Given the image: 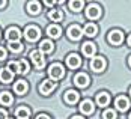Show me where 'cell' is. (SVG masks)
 <instances>
[{
	"label": "cell",
	"instance_id": "6da1fadb",
	"mask_svg": "<svg viewBox=\"0 0 131 119\" xmlns=\"http://www.w3.org/2000/svg\"><path fill=\"white\" fill-rule=\"evenodd\" d=\"M48 75H50V80H60L63 75H65V69L60 63H53L48 68Z\"/></svg>",
	"mask_w": 131,
	"mask_h": 119
},
{
	"label": "cell",
	"instance_id": "7a4b0ae2",
	"mask_svg": "<svg viewBox=\"0 0 131 119\" xmlns=\"http://www.w3.org/2000/svg\"><path fill=\"white\" fill-rule=\"evenodd\" d=\"M30 59H32L33 65L36 66L38 69H42V68L45 66V59H44V54L41 53L39 50H33V51L30 53Z\"/></svg>",
	"mask_w": 131,
	"mask_h": 119
},
{
	"label": "cell",
	"instance_id": "3957f363",
	"mask_svg": "<svg viewBox=\"0 0 131 119\" xmlns=\"http://www.w3.org/2000/svg\"><path fill=\"white\" fill-rule=\"evenodd\" d=\"M24 35L29 41H36L41 36V30L38 26H27L26 30H24Z\"/></svg>",
	"mask_w": 131,
	"mask_h": 119
},
{
	"label": "cell",
	"instance_id": "277c9868",
	"mask_svg": "<svg viewBox=\"0 0 131 119\" xmlns=\"http://www.w3.org/2000/svg\"><path fill=\"white\" fill-rule=\"evenodd\" d=\"M21 38V32L18 27H9L6 30V39L8 42H18Z\"/></svg>",
	"mask_w": 131,
	"mask_h": 119
},
{
	"label": "cell",
	"instance_id": "5b68a950",
	"mask_svg": "<svg viewBox=\"0 0 131 119\" xmlns=\"http://www.w3.org/2000/svg\"><path fill=\"white\" fill-rule=\"evenodd\" d=\"M54 88H56V81H53V80H44L42 83H41L39 86V92L42 95H48V93H51L54 91Z\"/></svg>",
	"mask_w": 131,
	"mask_h": 119
},
{
	"label": "cell",
	"instance_id": "8992f818",
	"mask_svg": "<svg viewBox=\"0 0 131 119\" xmlns=\"http://www.w3.org/2000/svg\"><path fill=\"white\" fill-rule=\"evenodd\" d=\"M74 83H75L79 88H88L89 83H91V79H89L88 74H84V72H79V74L74 77Z\"/></svg>",
	"mask_w": 131,
	"mask_h": 119
},
{
	"label": "cell",
	"instance_id": "52a82bcc",
	"mask_svg": "<svg viewBox=\"0 0 131 119\" xmlns=\"http://www.w3.org/2000/svg\"><path fill=\"white\" fill-rule=\"evenodd\" d=\"M100 15H101V8H100L98 5H89V6H88V9H86V17H88L89 20H96V18H100Z\"/></svg>",
	"mask_w": 131,
	"mask_h": 119
},
{
	"label": "cell",
	"instance_id": "ba28073f",
	"mask_svg": "<svg viewBox=\"0 0 131 119\" xmlns=\"http://www.w3.org/2000/svg\"><path fill=\"white\" fill-rule=\"evenodd\" d=\"M124 41V33L121 30H112L108 33V42L113 44V45H119L121 42Z\"/></svg>",
	"mask_w": 131,
	"mask_h": 119
},
{
	"label": "cell",
	"instance_id": "9c48e42d",
	"mask_svg": "<svg viewBox=\"0 0 131 119\" xmlns=\"http://www.w3.org/2000/svg\"><path fill=\"white\" fill-rule=\"evenodd\" d=\"M93 110H95V106L91 100H83L80 103V112L83 115H91V113H93Z\"/></svg>",
	"mask_w": 131,
	"mask_h": 119
},
{
	"label": "cell",
	"instance_id": "30bf717a",
	"mask_svg": "<svg viewBox=\"0 0 131 119\" xmlns=\"http://www.w3.org/2000/svg\"><path fill=\"white\" fill-rule=\"evenodd\" d=\"M91 68L95 71V72H101L105 68V60L104 57H93L91 62Z\"/></svg>",
	"mask_w": 131,
	"mask_h": 119
},
{
	"label": "cell",
	"instance_id": "8fae6325",
	"mask_svg": "<svg viewBox=\"0 0 131 119\" xmlns=\"http://www.w3.org/2000/svg\"><path fill=\"white\" fill-rule=\"evenodd\" d=\"M80 63H81V59L79 57V54H75V53L68 54V57H66V65L69 66L71 69H74V68H79Z\"/></svg>",
	"mask_w": 131,
	"mask_h": 119
},
{
	"label": "cell",
	"instance_id": "7c38bea8",
	"mask_svg": "<svg viewBox=\"0 0 131 119\" xmlns=\"http://www.w3.org/2000/svg\"><path fill=\"white\" fill-rule=\"evenodd\" d=\"M81 35H83V30L80 29L79 26H69L68 27V38L72 41H77L81 38Z\"/></svg>",
	"mask_w": 131,
	"mask_h": 119
},
{
	"label": "cell",
	"instance_id": "4fadbf2b",
	"mask_svg": "<svg viewBox=\"0 0 131 119\" xmlns=\"http://www.w3.org/2000/svg\"><path fill=\"white\" fill-rule=\"evenodd\" d=\"M115 106L118 109L119 112H125V110H128V107H130V101H128V98H125V96H118L116 100H115Z\"/></svg>",
	"mask_w": 131,
	"mask_h": 119
},
{
	"label": "cell",
	"instance_id": "5bb4252c",
	"mask_svg": "<svg viewBox=\"0 0 131 119\" xmlns=\"http://www.w3.org/2000/svg\"><path fill=\"white\" fill-rule=\"evenodd\" d=\"M53 50H54V44H53L50 39L41 41V44H39V51H41L42 54H48V53H51Z\"/></svg>",
	"mask_w": 131,
	"mask_h": 119
},
{
	"label": "cell",
	"instance_id": "9a60e30c",
	"mask_svg": "<svg viewBox=\"0 0 131 119\" xmlns=\"http://www.w3.org/2000/svg\"><path fill=\"white\" fill-rule=\"evenodd\" d=\"M14 91H15V93H18V95H24V93L29 91L27 81H24V80H18V81L14 84Z\"/></svg>",
	"mask_w": 131,
	"mask_h": 119
},
{
	"label": "cell",
	"instance_id": "2e32d148",
	"mask_svg": "<svg viewBox=\"0 0 131 119\" xmlns=\"http://www.w3.org/2000/svg\"><path fill=\"white\" fill-rule=\"evenodd\" d=\"M47 35L50 38H59L62 35V29H60V26H57V24H51V26L47 27Z\"/></svg>",
	"mask_w": 131,
	"mask_h": 119
},
{
	"label": "cell",
	"instance_id": "e0dca14e",
	"mask_svg": "<svg viewBox=\"0 0 131 119\" xmlns=\"http://www.w3.org/2000/svg\"><path fill=\"white\" fill-rule=\"evenodd\" d=\"M95 50H96V47H95V44L93 42H84L83 44V47H81V51L84 56H88V57H91L95 54Z\"/></svg>",
	"mask_w": 131,
	"mask_h": 119
},
{
	"label": "cell",
	"instance_id": "ac0fdd59",
	"mask_svg": "<svg viewBox=\"0 0 131 119\" xmlns=\"http://www.w3.org/2000/svg\"><path fill=\"white\" fill-rule=\"evenodd\" d=\"M108 103H110V95L107 92H100L98 93V96H96V104L100 107H105L108 106Z\"/></svg>",
	"mask_w": 131,
	"mask_h": 119
},
{
	"label": "cell",
	"instance_id": "d6986e66",
	"mask_svg": "<svg viewBox=\"0 0 131 119\" xmlns=\"http://www.w3.org/2000/svg\"><path fill=\"white\" fill-rule=\"evenodd\" d=\"M14 80V74L8 69V68H2L0 69V81L3 83H11Z\"/></svg>",
	"mask_w": 131,
	"mask_h": 119
},
{
	"label": "cell",
	"instance_id": "ffe728a7",
	"mask_svg": "<svg viewBox=\"0 0 131 119\" xmlns=\"http://www.w3.org/2000/svg\"><path fill=\"white\" fill-rule=\"evenodd\" d=\"M65 101L68 104H75V103L79 101V92H75V91H72V89L66 91L65 92Z\"/></svg>",
	"mask_w": 131,
	"mask_h": 119
},
{
	"label": "cell",
	"instance_id": "44dd1931",
	"mask_svg": "<svg viewBox=\"0 0 131 119\" xmlns=\"http://www.w3.org/2000/svg\"><path fill=\"white\" fill-rule=\"evenodd\" d=\"M15 116L18 119H29V116H30V109L26 107V106L18 107V109L15 110Z\"/></svg>",
	"mask_w": 131,
	"mask_h": 119
},
{
	"label": "cell",
	"instance_id": "7402d4cb",
	"mask_svg": "<svg viewBox=\"0 0 131 119\" xmlns=\"http://www.w3.org/2000/svg\"><path fill=\"white\" fill-rule=\"evenodd\" d=\"M27 12L30 15H38L41 12V3L39 2H29L27 3Z\"/></svg>",
	"mask_w": 131,
	"mask_h": 119
},
{
	"label": "cell",
	"instance_id": "603a6c76",
	"mask_svg": "<svg viewBox=\"0 0 131 119\" xmlns=\"http://www.w3.org/2000/svg\"><path fill=\"white\" fill-rule=\"evenodd\" d=\"M68 6H69L71 11H74V12H80V11L83 9V6H84V2H81V0H72V2L68 3Z\"/></svg>",
	"mask_w": 131,
	"mask_h": 119
},
{
	"label": "cell",
	"instance_id": "cb8c5ba5",
	"mask_svg": "<svg viewBox=\"0 0 131 119\" xmlns=\"http://www.w3.org/2000/svg\"><path fill=\"white\" fill-rule=\"evenodd\" d=\"M12 95L9 92H2L0 93V104H3V106H11L12 104Z\"/></svg>",
	"mask_w": 131,
	"mask_h": 119
},
{
	"label": "cell",
	"instance_id": "d4e9b609",
	"mask_svg": "<svg viewBox=\"0 0 131 119\" xmlns=\"http://www.w3.org/2000/svg\"><path fill=\"white\" fill-rule=\"evenodd\" d=\"M83 33H84V35H88V36H95V35L98 33V27L95 26V24H92V23H89V24H86V26H84Z\"/></svg>",
	"mask_w": 131,
	"mask_h": 119
},
{
	"label": "cell",
	"instance_id": "484cf974",
	"mask_svg": "<svg viewBox=\"0 0 131 119\" xmlns=\"http://www.w3.org/2000/svg\"><path fill=\"white\" fill-rule=\"evenodd\" d=\"M62 12L59 11V9H53V11H50V14H48V18L51 20V21H60L62 20Z\"/></svg>",
	"mask_w": 131,
	"mask_h": 119
},
{
	"label": "cell",
	"instance_id": "4316f807",
	"mask_svg": "<svg viewBox=\"0 0 131 119\" xmlns=\"http://www.w3.org/2000/svg\"><path fill=\"white\" fill-rule=\"evenodd\" d=\"M8 47H9V50L14 51V53H20L23 50V44L20 41L18 42H8Z\"/></svg>",
	"mask_w": 131,
	"mask_h": 119
},
{
	"label": "cell",
	"instance_id": "83f0119b",
	"mask_svg": "<svg viewBox=\"0 0 131 119\" xmlns=\"http://www.w3.org/2000/svg\"><path fill=\"white\" fill-rule=\"evenodd\" d=\"M103 118L104 119H116V112L112 110V109H107L104 113H103Z\"/></svg>",
	"mask_w": 131,
	"mask_h": 119
},
{
	"label": "cell",
	"instance_id": "f1b7e54d",
	"mask_svg": "<svg viewBox=\"0 0 131 119\" xmlns=\"http://www.w3.org/2000/svg\"><path fill=\"white\" fill-rule=\"evenodd\" d=\"M8 69L11 71V72H20V63L18 62H9L8 63Z\"/></svg>",
	"mask_w": 131,
	"mask_h": 119
},
{
	"label": "cell",
	"instance_id": "f546056e",
	"mask_svg": "<svg viewBox=\"0 0 131 119\" xmlns=\"http://www.w3.org/2000/svg\"><path fill=\"white\" fill-rule=\"evenodd\" d=\"M18 63H20V72H23V74H27V72H29V63H27L24 59H23V60H20Z\"/></svg>",
	"mask_w": 131,
	"mask_h": 119
},
{
	"label": "cell",
	"instance_id": "4dcf8cb0",
	"mask_svg": "<svg viewBox=\"0 0 131 119\" xmlns=\"http://www.w3.org/2000/svg\"><path fill=\"white\" fill-rule=\"evenodd\" d=\"M0 119H8V113L5 109H0Z\"/></svg>",
	"mask_w": 131,
	"mask_h": 119
},
{
	"label": "cell",
	"instance_id": "1f68e13d",
	"mask_svg": "<svg viewBox=\"0 0 131 119\" xmlns=\"http://www.w3.org/2000/svg\"><path fill=\"white\" fill-rule=\"evenodd\" d=\"M5 57H6V50L3 47H0V60H3Z\"/></svg>",
	"mask_w": 131,
	"mask_h": 119
},
{
	"label": "cell",
	"instance_id": "d6a6232c",
	"mask_svg": "<svg viewBox=\"0 0 131 119\" xmlns=\"http://www.w3.org/2000/svg\"><path fill=\"white\" fill-rule=\"evenodd\" d=\"M36 119H50V116H48V115L41 113V115H38V116H36Z\"/></svg>",
	"mask_w": 131,
	"mask_h": 119
},
{
	"label": "cell",
	"instance_id": "836d02e7",
	"mask_svg": "<svg viewBox=\"0 0 131 119\" xmlns=\"http://www.w3.org/2000/svg\"><path fill=\"white\" fill-rule=\"evenodd\" d=\"M44 5H45V6H53L54 2H44Z\"/></svg>",
	"mask_w": 131,
	"mask_h": 119
},
{
	"label": "cell",
	"instance_id": "e575fe53",
	"mask_svg": "<svg viewBox=\"0 0 131 119\" xmlns=\"http://www.w3.org/2000/svg\"><path fill=\"white\" fill-rule=\"evenodd\" d=\"M5 6H6V2H5V0H2V2H0V8H5Z\"/></svg>",
	"mask_w": 131,
	"mask_h": 119
},
{
	"label": "cell",
	"instance_id": "d590c367",
	"mask_svg": "<svg viewBox=\"0 0 131 119\" xmlns=\"http://www.w3.org/2000/svg\"><path fill=\"white\" fill-rule=\"evenodd\" d=\"M127 42H128V45H130V47H131V35H130V36H128V39H127Z\"/></svg>",
	"mask_w": 131,
	"mask_h": 119
},
{
	"label": "cell",
	"instance_id": "8d00e7d4",
	"mask_svg": "<svg viewBox=\"0 0 131 119\" xmlns=\"http://www.w3.org/2000/svg\"><path fill=\"white\" fill-rule=\"evenodd\" d=\"M72 119H83V118H80V116H72Z\"/></svg>",
	"mask_w": 131,
	"mask_h": 119
},
{
	"label": "cell",
	"instance_id": "74e56055",
	"mask_svg": "<svg viewBox=\"0 0 131 119\" xmlns=\"http://www.w3.org/2000/svg\"><path fill=\"white\" fill-rule=\"evenodd\" d=\"M128 63H130V66H131V56H130V59H128Z\"/></svg>",
	"mask_w": 131,
	"mask_h": 119
},
{
	"label": "cell",
	"instance_id": "f35d334b",
	"mask_svg": "<svg viewBox=\"0 0 131 119\" xmlns=\"http://www.w3.org/2000/svg\"><path fill=\"white\" fill-rule=\"evenodd\" d=\"M128 119H131V113H130V116H128Z\"/></svg>",
	"mask_w": 131,
	"mask_h": 119
},
{
	"label": "cell",
	"instance_id": "ab89813d",
	"mask_svg": "<svg viewBox=\"0 0 131 119\" xmlns=\"http://www.w3.org/2000/svg\"><path fill=\"white\" fill-rule=\"evenodd\" d=\"M8 119H12V118H8Z\"/></svg>",
	"mask_w": 131,
	"mask_h": 119
},
{
	"label": "cell",
	"instance_id": "60d3db41",
	"mask_svg": "<svg viewBox=\"0 0 131 119\" xmlns=\"http://www.w3.org/2000/svg\"><path fill=\"white\" fill-rule=\"evenodd\" d=\"M130 93H131V89H130Z\"/></svg>",
	"mask_w": 131,
	"mask_h": 119
}]
</instances>
